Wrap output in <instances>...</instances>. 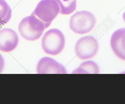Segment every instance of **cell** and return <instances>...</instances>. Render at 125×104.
I'll use <instances>...</instances> for the list:
<instances>
[{
    "instance_id": "1",
    "label": "cell",
    "mask_w": 125,
    "mask_h": 104,
    "mask_svg": "<svg viewBox=\"0 0 125 104\" xmlns=\"http://www.w3.org/2000/svg\"><path fill=\"white\" fill-rule=\"evenodd\" d=\"M47 28L45 24L33 13L22 19L18 26L19 33L22 37L29 41L39 39Z\"/></svg>"
},
{
    "instance_id": "2",
    "label": "cell",
    "mask_w": 125,
    "mask_h": 104,
    "mask_svg": "<svg viewBox=\"0 0 125 104\" xmlns=\"http://www.w3.org/2000/svg\"><path fill=\"white\" fill-rule=\"evenodd\" d=\"M96 23L94 15L89 11L83 10L77 12L71 16L69 26L74 33L82 35L90 32Z\"/></svg>"
},
{
    "instance_id": "3",
    "label": "cell",
    "mask_w": 125,
    "mask_h": 104,
    "mask_svg": "<svg viewBox=\"0 0 125 104\" xmlns=\"http://www.w3.org/2000/svg\"><path fill=\"white\" fill-rule=\"evenodd\" d=\"M65 44L64 35L56 28L51 29L46 32L42 39V47L44 51L53 56L59 54L64 49Z\"/></svg>"
},
{
    "instance_id": "4",
    "label": "cell",
    "mask_w": 125,
    "mask_h": 104,
    "mask_svg": "<svg viewBox=\"0 0 125 104\" xmlns=\"http://www.w3.org/2000/svg\"><path fill=\"white\" fill-rule=\"evenodd\" d=\"M59 4L56 0H42L36 7L33 13L49 27L60 13Z\"/></svg>"
},
{
    "instance_id": "5",
    "label": "cell",
    "mask_w": 125,
    "mask_h": 104,
    "mask_svg": "<svg viewBox=\"0 0 125 104\" xmlns=\"http://www.w3.org/2000/svg\"><path fill=\"white\" fill-rule=\"evenodd\" d=\"M99 49L97 40L93 36H87L81 38L76 42L75 51L77 56L82 60L94 57Z\"/></svg>"
},
{
    "instance_id": "6",
    "label": "cell",
    "mask_w": 125,
    "mask_h": 104,
    "mask_svg": "<svg viewBox=\"0 0 125 104\" xmlns=\"http://www.w3.org/2000/svg\"><path fill=\"white\" fill-rule=\"evenodd\" d=\"M38 74H66L65 67L54 59L45 57L39 61L37 66Z\"/></svg>"
},
{
    "instance_id": "7",
    "label": "cell",
    "mask_w": 125,
    "mask_h": 104,
    "mask_svg": "<svg viewBox=\"0 0 125 104\" xmlns=\"http://www.w3.org/2000/svg\"><path fill=\"white\" fill-rule=\"evenodd\" d=\"M19 42L17 33L12 29L5 28L0 30V51L9 52L14 50Z\"/></svg>"
},
{
    "instance_id": "8",
    "label": "cell",
    "mask_w": 125,
    "mask_h": 104,
    "mask_svg": "<svg viewBox=\"0 0 125 104\" xmlns=\"http://www.w3.org/2000/svg\"><path fill=\"white\" fill-rule=\"evenodd\" d=\"M110 45L116 56L125 61V28L119 29L113 33Z\"/></svg>"
},
{
    "instance_id": "9",
    "label": "cell",
    "mask_w": 125,
    "mask_h": 104,
    "mask_svg": "<svg viewBox=\"0 0 125 104\" xmlns=\"http://www.w3.org/2000/svg\"><path fill=\"white\" fill-rule=\"evenodd\" d=\"M100 68L97 63L93 61H87L82 63L79 67L74 71L73 74H98Z\"/></svg>"
},
{
    "instance_id": "10",
    "label": "cell",
    "mask_w": 125,
    "mask_h": 104,
    "mask_svg": "<svg viewBox=\"0 0 125 104\" xmlns=\"http://www.w3.org/2000/svg\"><path fill=\"white\" fill-rule=\"evenodd\" d=\"M60 6L59 13L62 15H69L75 10L76 0H56Z\"/></svg>"
},
{
    "instance_id": "11",
    "label": "cell",
    "mask_w": 125,
    "mask_h": 104,
    "mask_svg": "<svg viewBox=\"0 0 125 104\" xmlns=\"http://www.w3.org/2000/svg\"><path fill=\"white\" fill-rule=\"evenodd\" d=\"M12 11L5 0H0V26L8 23L11 17Z\"/></svg>"
},
{
    "instance_id": "12",
    "label": "cell",
    "mask_w": 125,
    "mask_h": 104,
    "mask_svg": "<svg viewBox=\"0 0 125 104\" xmlns=\"http://www.w3.org/2000/svg\"><path fill=\"white\" fill-rule=\"evenodd\" d=\"M4 60L3 56L0 54V73L2 72L4 67Z\"/></svg>"
},
{
    "instance_id": "13",
    "label": "cell",
    "mask_w": 125,
    "mask_h": 104,
    "mask_svg": "<svg viewBox=\"0 0 125 104\" xmlns=\"http://www.w3.org/2000/svg\"><path fill=\"white\" fill-rule=\"evenodd\" d=\"M123 20L125 23V12L123 13Z\"/></svg>"
}]
</instances>
